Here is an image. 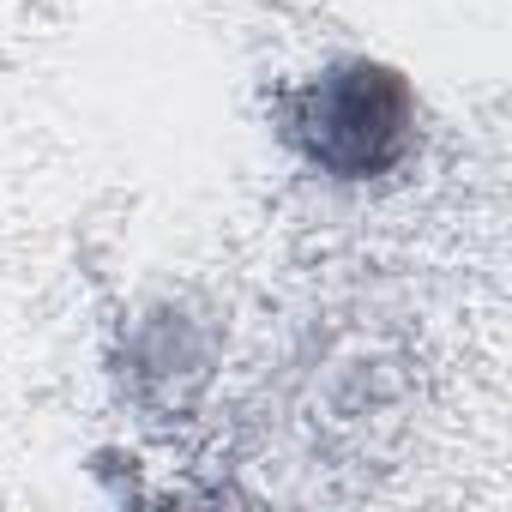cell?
I'll return each instance as SVG.
<instances>
[{"mask_svg":"<svg viewBox=\"0 0 512 512\" xmlns=\"http://www.w3.org/2000/svg\"><path fill=\"white\" fill-rule=\"evenodd\" d=\"M284 139L332 181H374L416 145V97L380 61H332L284 97Z\"/></svg>","mask_w":512,"mask_h":512,"instance_id":"obj_1","label":"cell"}]
</instances>
